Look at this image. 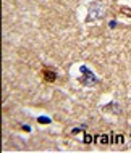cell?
<instances>
[{
    "label": "cell",
    "mask_w": 131,
    "mask_h": 153,
    "mask_svg": "<svg viewBox=\"0 0 131 153\" xmlns=\"http://www.w3.org/2000/svg\"><path fill=\"white\" fill-rule=\"evenodd\" d=\"M79 73H81V76L78 77V82H79V84L86 85V87H94V85L99 84V77H97L88 66H84V65L79 66Z\"/></svg>",
    "instance_id": "6da1fadb"
},
{
    "label": "cell",
    "mask_w": 131,
    "mask_h": 153,
    "mask_svg": "<svg viewBox=\"0 0 131 153\" xmlns=\"http://www.w3.org/2000/svg\"><path fill=\"white\" fill-rule=\"evenodd\" d=\"M102 13H104V3L102 2H92L89 5V10H88V16H86V23H91V21H96L99 19Z\"/></svg>",
    "instance_id": "7a4b0ae2"
},
{
    "label": "cell",
    "mask_w": 131,
    "mask_h": 153,
    "mask_svg": "<svg viewBox=\"0 0 131 153\" xmlns=\"http://www.w3.org/2000/svg\"><path fill=\"white\" fill-rule=\"evenodd\" d=\"M40 74H42V79L46 81V82H55L57 81V76H58L55 69L49 68V66H44L42 73H40Z\"/></svg>",
    "instance_id": "3957f363"
},
{
    "label": "cell",
    "mask_w": 131,
    "mask_h": 153,
    "mask_svg": "<svg viewBox=\"0 0 131 153\" xmlns=\"http://www.w3.org/2000/svg\"><path fill=\"white\" fill-rule=\"evenodd\" d=\"M100 110L104 111V113H110V114H115V116H118V114L121 113V108H120V105H118V102H110L109 105L102 106Z\"/></svg>",
    "instance_id": "277c9868"
},
{
    "label": "cell",
    "mask_w": 131,
    "mask_h": 153,
    "mask_svg": "<svg viewBox=\"0 0 131 153\" xmlns=\"http://www.w3.org/2000/svg\"><path fill=\"white\" fill-rule=\"evenodd\" d=\"M110 139H113V143H123V135L121 134H110Z\"/></svg>",
    "instance_id": "5b68a950"
},
{
    "label": "cell",
    "mask_w": 131,
    "mask_h": 153,
    "mask_svg": "<svg viewBox=\"0 0 131 153\" xmlns=\"http://www.w3.org/2000/svg\"><path fill=\"white\" fill-rule=\"evenodd\" d=\"M120 11H121V13H123L125 16L131 18V8H128V7H120Z\"/></svg>",
    "instance_id": "8992f818"
},
{
    "label": "cell",
    "mask_w": 131,
    "mask_h": 153,
    "mask_svg": "<svg viewBox=\"0 0 131 153\" xmlns=\"http://www.w3.org/2000/svg\"><path fill=\"white\" fill-rule=\"evenodd\" d=\"M37 123H39V124H50L52 121H50L49 118H42V116H40V118H37Z\"/></svg>",
    "instance_id": "52a82bcc"
},
{
    "label": "cell",
    "mask_w": 131,
    "mask_h": 153,
    "mask_svg": "<svg viewBox=\"0 0 131 153\" xmlns=\"http://www.w3.org/2000/svg\"><path fill=\"white\" fill-rule=\"evenodd\" d=\"M92 140H94L92 135H89V134L84 135V143H92Z\"/></svg>",
    "instance_id": "ba28073f"
},
{
    "label": "cell",
    "mask_w": 131,
    "mask_h": 153,
    "mask_svg": "<svg viewBox=\"0 0 131 153\" xmlns=\"http://www.w3.org/2000/svg\"><path fill=\"white\" fill-rule=\"evenodd\" d=\"M21 129H23L24 132H31V126H29V124H28V126H26V124H23Z\"/></svg>",
    "instance_id": "9c48e42d"
}]
</instances>
